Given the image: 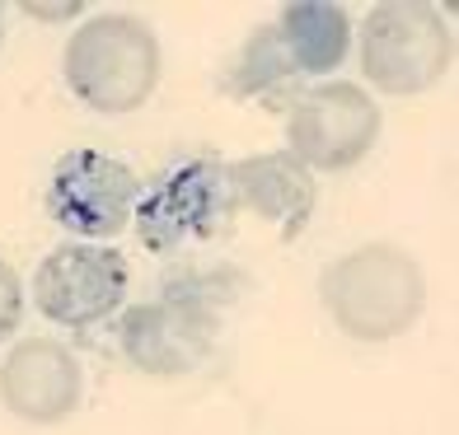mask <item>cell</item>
<instances>
[{
	"mask_svg": "<svg viewBox=\"0 0 459 435\" xmlns=\"http://www.w3.org/2000/svg\"><path fill=\"white\" fill-rule=\"evenodd\" d=\"M239 272H183L169 277L155 300L132 304L117 319V346L141 375L155 380H178L212 356L221 337V309L239 290Z\"/></svg>",
	"mask_w": 459,
	"mask_h": 435,
	"instance_id": "6da1fadb",
	"label": "cell"
},
{
	"mask_svg": "<svg viewBox=\"0 0 459 435\" xmlns=\"http://www.w3.org/2000/svg\"><path fill=\"white\" fill-rule=\"evenodd\" d=\"M319 300L351 342H394L422 319L427 277L399 243H361L324 267Z\"/></svg>",
	"mask_w": 459,
	"mask_h": 435,
	"instance_id": "7a4b0ae2",
	"label": "cell"
},
{
	"mask_svg": "<svg viewBox=\"0 0 459 435\" xmlns=\"http://www.w3.org/2000/svg\"><path fill=\"white\" fill-rule=\"evenodd\" d=\"M61 75L85 108L136 113L160 85V38L136 14H94L71 33Z\"/></svg>",
	"mask_w": 459,
	"mask_h": 435,
	"instance_id": "3957f363",
	"label": "cell"
},
{
	"mask_svg": "<svg viewBox=\"0 0 459 435\" xmlns=\"http://www.w3.org/2000/svg\"><path fill=\"white\" fill-rule=\"evenodd\" d=\"M455 66V38L436 5L380 0L361 24V71L380 94L412 98L441 85Z\"/></svg>",
	"mask_w": 459,
	"mask_h": 435,
	"instance_id": "277c9868",
	"label": "cell"
},
{
	"mask_svg": "<svg viewBox=\"0 0 459 435\" xmlns=\"http://www.w3.org/2000/svg\"><path fill=\"white\" fill-rule=\"evenodd\" d=\"M235 211L239 206L230 188V164H221L216 155H193L164 169L136 197L132 220L151 253H174V248L216 239Z\"/></svg>",
	"mask_w": 459,
	"mask_h": 435,
	"instance_id": "5b68a950",
	"label": "cell"
},
{
	"mask_svg": "<svg viewBox=\"0 0 459 435\" xmlns=\"http://www.w3.org/2000/svg\"><path fill=\"white\" fill-rule=\"evenodd\" d=\"M132 286V267L117 248L103 243H61L38 262L33 272V304L56 328H94L108 323Z\"/></svg>",
	"mask_w": 459,
	"mask_h": 435,
	"instance_id": "8992f818",
	"label": "cell"
},
{
	"mask_svg": "<svg viewBox=\"0 0 459 435\" xmlns=\"http://www.w3.org/2000/svg\"><path fill=\"white\" fill-rule=\"evenodd\" d=\"M286 141H290L286 150L296 155L309 174L315 169L342 174L375 150V141H380V108H375V98L361 85H351V80L315 85L296 98V108H290Z\"/></svg>",
	"mask_w": 459,
	"mask_h": 435,
	"instance_id": "52a82bcc",
	"label": "cell"
},
{
	"mask_svg": "<svg viewBox=\"0 0 459 435\" xmlns=\"http://www.w3.org/2000/svg\"><path fill=\"white\" fill-rule=\"evenodd\" d=\"M136 197H141V183L122 159L103 155V150H66L52 164V178H48V216L61 225L66 235L80 239H113L132 225L136 211Z\"/></svg>",
	"mask_w": 459,
	"mask_h": 435,
	"instance_id": "ba28073f",
	"label": "cell"
},
{
	"mask_svg": "<svg viewBox=\"0 0 459 435\" xmlns=\"http://www.w3.org/2000/svg\"><path fill=\"white\" fill-rule=\"evenodd\" d=\"M85 375L71 346L52 337H24L0 361V403L29 426H56L80 407Z\"/></svg>",
	"mask_w": 459,
	"mask_h": 435,
	"instance_id": "9c48e42d",
	"label": "cell"
},
{
	"mask_svg": "<svg viewBox=\"0 0 459 435\" xmlns=\"http://www.w3.org/2000/svg\"><path fill=\"white\" fill-rule=\"evenodd\" d=\"M230 188L235 206L254 211L258 220H273L281 239H296L319 206V183L290 150L244 155L230 164Z\"/></svg>",
	"mask_w": 459,
	"mask_h": 435,
	"instance_id": "30bf717a",
	"label": "cell"
},
{
	"mask_svg": "<svg viewBox=\"0 0 459 435\" xmlns=\"http://www.w3.org/2000/svg\"><path fill=\"white\" fill-rule=\"evenodd\" d=\"M273 24H277V38H281L296 75H328L347 61L351 14L342 5H328V0H296V5H281V14Z\"/></svg>",
	"mask_w": 459,
	"mask_h": 435,
	"instance_id": "8fae6325",
	"label": "cell"
},
{
	"mask_svg": "<svg viewBox=\"0 0 459 435\" xmlns=\"http://www.w3.org/2000/svg\"><path fill=\"white\" fill-rule=\"evenodd\" d=\"M286 80H296V66H290V56H286L281 38H277V24H263V29H254L244 38V47L225 66L221 85L235 98H258L267 90L286 85Z\"/></svg>",
	"mask_w": 459,
	"mask_h": 435,
	"instance_id": "7c38bea8",
	"label": "cell"
},
{
	"mask_svg": "<svg viewBox=\"0 0 459 435\" xmlns=\"http://www.w3.org/2000/svg\"><path fill=\"white\" fill-rule=\"evenodd\" d=\"M19 319H24V281H19V272L0 258V342L14 337Z\"/></svg>",
	"mask_w": 459,
	"mask_h": 435,
	"instance_id": "4fadbf2b",
	"label": "cell"
},
{
	"mask_svg": "<svg viewBox=\"0 0 459 435\" xmlns=\"http://www.w3.org/2000/svg\"><path fill=\"white\" fill-rule=\"evenodd\" d=\"M24 14L33 19H66V14H80V5L71 0V5H33V0H24Z\"/></svg>",
	"mask_w": 459,
	"mask_h": 435,
	"instance_id": "5bb4252c",
	"label": "cell"
},
{
	"mask_svg": "<svg viewBox=\"0 0 459 435\" xmlns=\"http://www.w3.org/2000/svg\"><path fill=\"white\" fill-rule=\"evenodd\" d=\"M0 38H5V10H0Z\"/></svg>",
	"mask_w": 459,
	"mask_h": 435,
	"instance_id": "9a60e30c",
	"label": "cell"
}]
</instances>
